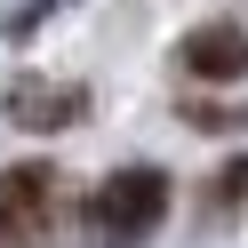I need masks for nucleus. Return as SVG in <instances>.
Here are the masks:
<instances>
[{"label":"nucleus","mask_w":248,"mask_h":248,"mask_svg":"<svg viewBox=\"0 0 248 248\" xmlns=\"http://www.w3.org/2000/svg\"><path fill=\"white\" fill-rule=\"evenodd\" d=\"M56 216H64V176L48 160L0 168V248H48Z\"/></svg>","instance_id":"nucleus-2"},{"label":"nucleus","mask_w":248,"mask_h":248,"mask_svg":"<svg viewBox=\"0 0 248 248\" xmlns=\"http://www.w3.org/2000/svg\"><path fill=\"white\" fill-rule=\"evenodd\" d=\"M176 64L192 72V80H240L248 72V32L240 24H192V32L176 40Z\"/></svg>","instance_id":"nucleus-4"},{"label":"nucleus","mask_w":248,"mask_h":248,"mask_svg":"<svg viewBox=\"0 0 248 248\" xmlns=\"http://www.w3.org/2000/svg\"><path fill=\"white\" fill-rule=\"evenodd\" d=\"M232 200H248V152H240V160H224V168H216V184H208V208H232Z\"/></svg>","instance_id":"nucleus-5"},{"label":"nucleus","mask_w":248,"mask_h":248,"mask_svg":"<svg viewBox=\"0 0 248 248\" xmlns=\"http://www.w3.org/2000/svg\"><path fill=\"white\" fill-rule=\"evenodd\" d=\"M80 112H88V88H72V80H8V120L32 136L80 128Z\"/></svg>","instance_id":"nucleus-3"},{"label":"nucleus","mask_w":248,"mask_h":248,"mask_svg":"<svg viewBox=\"0 0 248 248\" xmlns=\"http://www.w3.org/2000/svg\"><path fill=\"white\" fill-rule=\"evenodd\" d=\"M168 216V176L160 168H112L88 200V240L96 248H144Z\"/></svg>","instance_id":"nucleus-1"}]
</instances>
